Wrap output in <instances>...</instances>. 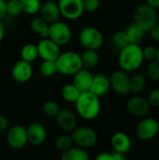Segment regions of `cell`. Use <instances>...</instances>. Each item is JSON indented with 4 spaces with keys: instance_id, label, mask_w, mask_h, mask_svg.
I'll use <instances>...</instances> for the list:
<instances>
[{
    "instance_id": "1",
    "label": "cell",
    "mask_w": 159,
    "mask_h": 160,
    "mask_svg": "<svg viewBox=\"0 0 159 160\" xmlns=\"http://www.w3.org/2000/svg\"><path fill=\"white\" fill-rule=\"evenodd\" d=\"M144 61L142 48L139 44H128L119 53L118 62L122 70L133 72L140 68Z\"/></svg>"
},
{
    "instance_id": "2",
    "label": "cell",
    "mask_w": 159,
    "mask_h": 160,
    "mask_svg": "<svg viewBox=\"0 0 159 160\" xmlns=\"http://www.w3.org/2000/svg\"><path fill=\"white\" fill-rule=\"evenodd\" d=\"M77 113L85 120H93L98 116L101 110L99 98L90 91L81 93L75 102Z\"/></svg>"
},
{
    "instance_id": "3",
    "label": "cell",
    "mask_w": 159,
    "mask_h": 160,
    "mask_svg": "<svg viewBox=\"0 0 159 160\" xmlns=\"http://www.w3.org/2000/svg\"><path fill=\"white\" fill-rule=\"evenodd\" d=\"M55 65L57 72L66 76H73L76 72L82 68L81 54L73 51L61 52L55 60Z\"/></svg>"
},
{
    "instance_id": "4",
    "label": "cell",
    "mask_w": 159,
    "mask_h": 160,
    "mask_svg": "<svg viewBox=\"0 0 159 160\" xmlns=\"http://www.w3.org/2000/svg\"><path fill=\"white\" fill-rule=\"evenodd\" d=\"M157 11L156 8L146 4L138 6L133 13V22L140 26L145 33L157 23Z\"/></svg>"
},
{
    "instance_id": "5",
    "label": "cell",
    "mask_w": 159,
    "mask_h": 160,
    "mask_svg": "<svg viewBox=\"0 0 159 160\" xmlns=\"http://www.w3.org/2000/svg\"><path fill=\"white\" fill-rule=\"evenodd\" d=\"M79 41L85 50L97 51L104 42L102 33L94 26H86L82 28L79 34Z\"/></svg>"
},
{
    "instance_id": "6",
    "label": "cell",
    "mask_w": 159,
    "mask_h": 160,
    "mask_svg": "<svg viewBox=\"0 0 159 160\" xmlns=\"http://www.w3.org/2000/svg\"><path fill=\"white\" fill-rule=\"evenodd\" d=\"M71 138L73 143L77 147L82 149H88L93 147L98 140L97 132L89 127L76 128L71 132Z\"/></svg>"
},
{
    "instance_id": "7",
    "label": "cell",
    "mask_w": 159,
    "mask_h": 160,
    "mask_svg": "<svg viewBox=\"0 0 159 160\" xmlns=\"http://www.w3.org/2000/svg\"><path fill=\"white\" fill-rule=\"evenodd\" d=\"M48 38L58 46H65L72 38V32L68 24L64 22L57 21L50 24Z\"/></svg>"
},
{
    "instance_id": "8",
    "label": "cell",
    "mask_w": 159,
    "mask_h": 160,
    "mask_svg": "<svg viewBox=\"0 0 159 160\" xmlns=\"http://www.w3.org/2000/svg\"><path fill=\"white\" fill-rule=\"evenodd\" d=\"M57 4L60 14L69 21L80 19L84 12L82 0H58Z\"/></svg>"
},
{
    "instance_id": "9",
    "label": "cell",
    "mask_w": 159,
    "mask_h": 160,
    "mask_svg": "<svg viewBox=\"0 0 159 160\" xmlns=\"http://www.w3.org/2000/svg\"><path fill=\"white\" fill-rule=\"evenodd\" d=\"M159 132V123L155 118L147 117L142 119L136 127V136L142 141H150Z\"/></svg>"
},
{
    "instance_id": "10",
    "label": "cell",
    "mask_w": 159,
    "mask_h": 160,
    "mask_svg": "<svg viewBox=\"0 0 159 160\" xmlns=\"http://www.w3.org/2000/svg\"><path fill=\"white\" fill-rule=\"evenodd\" d=\"M7 142L13 149L19 150L23 148L28 143L26 128L21 125L11 127L7 134Z\"/></svg>"
},
{
    "instance_id": "11",
    "label": "cell",
    "mask_w": 159,
    "mask_h": 160,
    "mask_svg": "<svg viewBox=\"0 0 159 160\" xmlns=\"http://www.w3.org/2000/svg\"><path fill=\"white\" fill-rule=\"evenodd\" d=\"M38 56L42 60L55 61L61 53L60 46L51 40L49 38H41L37 44Z\"/></svg>"
},
{
    "instance_id": "12",
    "label": "cell",
    "mask_w": 159,
    "mask_h": 160,
    "mask_svg": "<svg viewBox=\"0 0 159 160\" xmlns=\"http://www.w3.org/2000/svg\"><path fill=\"white\" fill-rule=\"evenodd\" d=\"M111 88L118 95L126 96L130 93L129 76L124 70H116L110 77Z\"/></svg>"
},
{
    "instance_id": "13",
    "label": "cell",
    "mask_w": 159,
    "mask_h": 160,
    "mask_svg": "<svg viewBox=\"0 0 159 160\" xmlns=\"http://www.w3.org/2000/svg\"><path fill=\"white\" fill-rule=\"evenodd\" d=\"M12 79L18 83H25L33 76L32 64L22 59L17 61L11 68Z\"/></svg>"
},
{
    "instance_id": "14",
    "label": "cell",
    "mask_w": 159,
    "mask_h": 160,
    "mask_svg": "<svg viewBox=\"0 0 159 160\" xmlns=\"http://www.w3.org/2000/svg\"><path fill=\"white\" fill-rule=\"evenodd\" d=\"M151 105L148 99L142 96H134L130 98L127 103V109L130 114L135 117H143L150 112Z\"/></svg>"
},
{
    "instance_id": "15",
    "label": "cell",
    "mask_w": 159,
    "mask_h": 160,
    "mask_svg": "<svg viewBox=\"0 0 159 160\" xmlns=\"http://www.w3.org/2000/svg\"><path fill=\"white\" fill-rule=\"evenodd\" d=\"M58 127L65 132H72L77 128V117L75 113L67 108H60L55 116Z\"/></svg>"
},
{
    "instance_id": "16",
    "label": "cell",
    "mask_w": 159,
    "mask_h": 160,
    "mask_svg": "<svg viewBox=\"0 0 159 160\" xmlns=\"http://www.w3.org/2000/svg\"><path fill=\"white\" fill-rule=\"evenodd\" d=\"M28 142L34 146H39L43 144L47 139V129L45 127L37 122L30 124L26 128Z\"/></svg>"
},
{
    "instance_id": "17",
    "label": "cell",
    "mask_w": 159,
    "mask_h": 160,
    "mask_svg": "<svg viewBox=\"0 0 159 160\" xmlns=\"http://www.w3.org/2000/svg\"><path fill=\"white\" fill-rule=\"evenodd\" d=\"M110 88V78L108 76L103 73H97L96 75H93V81L89 90L91 93L100 98L106 95L109 92Z\"/></svg>"
},
{
    "instance_id": "18",
    "label": "cell",
    "mask_w": 159,
    "mask_h": 160,
    "mask_svg": "<svg viewBox=\"0 0 159 160\" xmlns=\"http://www.w3.org/2000/svg\"><path fill=\"white\" fill-rule=\"evenodd\" d=\"M93 81V74L87 68H81L78 72L73 75L72 83L78 88L81 93L87 92L90 90Z\"/></svg>"
},
{
    "instance_id": "19",
    "label": "cell",
    "mask_w": 159,
    "mask_h": 160,
    "mask_svg": "<svg viewBox=\"0 0 159 160\" xmlns=\"http://www.w3.org/2000/svg\"><path fill=\"white\" fill-rule=\"evenodd\" d=\"M38 13L40 14V17L49 24L57 22L61 15L58 4L53 1H46L42 3Z\"/></svg>"
},
{
    "instance_id": "20",
    "label": "cell",
    "mask_w": 159,
    "mask_h": 160,
    "mask_svg": "<svg viewBox=\"0 0 159 160\" xmlns=\"http://www.w3.org/2000/svg\"><path fill=\"white\" fill-rule=\"evenodd\" d=\"M111 144L115 152L127 154L131 149V140L127 134L125 132H116L112 135L111 139Z\"/></svg>"
},
{
    "instance_id": "21",
    "label": "cell",
    "mask_w": 159,
    "mask_h": 160,
    "mask_svg": "<svg viewBox=\"0 0 159 160\" xmlns=\"http://www.w3.org/2000/svg\"><path fill=\"white\" fill-rule=\"evenodd\" d=\"M30 29L35 34L38 35L41 38H46L49 36L50 24L45 22L41 17H35L30 22Z\"/></svg>"
},
{
    "instance_id": "22",
    "label": "cell",
    "mask_w": 159,
    "mask_h": 160,
    "mask_svg": "<svg viewBox=\"0 0 159 160\" xmlns=\"http://www.w3.org/2000/svg\"><path fill=\"white\" fill-rule=\"evenodd\" d=\"M61 160H90V156L86 149L72 146L68 150L63 152Z\"/></svg>"
},
{
    "instance_id": "23",
    "label": "cell",
    "mask_w": 159,
    "mask_h": 160,
    "mask_svg": "<svg viewBox=\"0 0 159 160\" xmlns=\"http://www.w3.org/2000/svg\"><path fill=\"white\" fill-rule=\"evenodd\" d=\"M125 32L128 38L129 43H131V44H139L140 45V43L142 41V39L144 38V36H145V32L134 22L129 24L127 27V29L125 30Z\"/></svg>"
},
{
    "instance_id": "24",
    "label": "cell",
    "mask_w": 159,
    "mask_h": 160,
    "mask_svg": "<svg viewBox=\"0 0 159 160\" xmlns=\"http://www.w3.org/2000/svg\"><path fill=\"white\" fill-rule=\"evenodd\" d=\"M81 59H82V68L91 69L98 64L99 55H98L97 51L85 50L81 54Z\"/></svg>"
},
{
    "instance_id": "25",
    "label": "cell",
    "mask_w": 159,
    "mask_h": 160,
    "mask_svg": "<svg viewBox=\"0 0 159 160\" xmlns=\"http://www.w3.org/2000/svg\"><path fill=\"white\" fill-rule=\"evenodd\" d=\"M130 92L134 94L141 93L146 86V78L141 73H135L129 77Z\"/></svg>"
},
{
    "instance_id": "26",
    "label": "cell",
    "mask_w": 159,
    "mask_h": 160,
    "mask_svg": "<svg viewBox=\"0 0 159 160\" xmlns=\"http://www.w3.org/2000/svg\"><path fill=\"white\" fill-rule=\"evenodd\" d=\"M61 95H62V98L67 102L75 103L77 101V99L79 98L81 92L78 90V88L73 83H68V84H66L62 88Z\"/></svg>"
},
{
    "instance_id": "27",
    "label": "cell",
    "mask_w": 159,
    "mask_h": 160,
    "mask_svg": "<svg viewBox=\"0 0 159 160\" xmlns=\"http://www.w3.org/2000/svg\"><path fill=\"white\" fill-rule=\"evenodd\" d=\"M37 57H38V52H37V48L36 44L27 43L22 48V50H21V58L22 60L32 64L34 61L37 60Z\"/></svg>"
},
{
    "instance_id": "28",
    "label": "cell",
    "mask_w": 159,
    "mask_h": 160,
    "mask_svg": "<svg viewBox=\"0 0 159 160\" xmlns=\"http://www.w3.org/2000/svg\"><path fill=\"white\" fill-rule=\"evenodd\" d=\"M22 12L27 15H36L39 12L41 8L40 0H20Z\"/></svg>"
},
{
    "instance_id": "29",
    "label": "cell",
    "mask_w": 159,
    "mask_h": 160,
    "mask_svg": "<svg viewBox=\"0 0 159 160\" xmlns=\"http://www.w3.org/2000/svg\"><path fill=\"white\" fill-rule=\"evenodd\" d=\"M73 144L74 143H73L71 135H68V134H62V135L58 136L54 142V145H55L56 149L61 152H65V151L68 150L69 148H71L73 146Z\"/></svg>"
},
{
    "instance_id": "30",
    "label": "cell",
    "mask_w": 159,
    "mask_h": 160,
    "mask_svg": "<svg viewBox=\"0 0 159 160\" xmlns=\"http://www.w3.org/2000/svg\"><path fill=\"white\" fill-rule=\"evenodd\" d=\"M129 43L128 38L125 31H117L112 36V45L115 49L121 51L125 47H127Z\"/></svg>"
},
{
    "instance_id": "31",
    "label": "cell",
    "mask_w": 159,
    "mask_h": 160,
    "mask_svg": "<svg viewBox=\"0 0 159 160\" xmlns=\"http://www.w3.org/2000/svg\"><path fill=\"white\" fill-rule=\"evenodd\" d=\"M39 71L43 77L50 78L54 76L57 73V68L55 65V61L43 60L39 67Z\"/></svg>"
},
{
    "instance_id": "32",
    "label": "cell",
    "mask_w": 159,
    "mask_h": 160,
    "mask_svg": "<svg viewBox=\"0 0 159 160\" xmlns=\"http://www.w3.org/2000/svg\"><path fill=\"white\" fill-rule=\"evenodd\" d=\"M22 13V8L20 0H10L7 2V15L17 17Z\"/></svg>"
},
{
    "instance_id": "33",
    "label": "cell",
    "mask_w": 159,
    "mask_h": 160,
    "mask_svg": "<svg viewBox=\"0 0 159 160\" xmlns=\"http://www.w3.org/2000/svg\"><path fill=\"white\" fill-rule=\"evenodd\" d=\"M60 110L59 105L52 100L46 101L42 106V112L43 113L48 117H55Z\"/></svg>"
},
{
    "instance_id": "34",
    "label": "cell",
    "mask_w": 159,
    "mask_h": 160,
    "mask_svg": "<svg viewBox=\"0 0 159 160\" xmlns=\"http://www.w3.org/2000/svg\"><path fill=\"white\" fill-rule=\"evenodd\" d=\"M147 76L154 82L159 81V62L157 60L150 61L147 67Z\"/></svg>"
},
{
    "instance_id": "35",
    "label": "cell",
    "mask_w": 159,
    "mask_h": 160,
    "mask_svg": "<svg viewBox=\"0 0 159 160\" xmlns=\"http://www.w3.org/2000/svg\"><path fill=\"white\" fill-rule=\"evenodd\" d=\"M84 11L87 12H95L97 11L101 5L100 0H82Z\"/></svg>"
},
{
    "instance_id": "36",
    "label": "cell",
    "mask_w": 159,
    "mask_h": 160,
    "mask_svg": "<svg viewBox=\"0 0 159 160\" xmlns=\"http://www.w3.org/2000/svg\"><path fill=\"white\" fill-rule=\"evenodd\" d=\"M142 53H143L144 59L149 60V61L156 60L157 48L154 47V46H147V47H145V48L142 49Z\"/></svg>"
},
{
    "instance_id": "37",
    "label": "cell",
    "mask_w": 159,
    "mask_h": 160,
    "mask_svg": "<svg viewBox=\"0 0 159 160\" xmlns=\"http://www.w3.org/2000/svg\"><path fill=\"white\" fill-rule=\"evenodd\" d=\"M147 99L151 106L159 107V89H154L151 91Z\"/></svg>"
},
{
    "instance_id": "38",
    "label": "cell",
    "mask_w": 159,
    "mask_h": 160,
    "mask_svg": "<svg viewBox=\"0 0 159 160\" xmlns=\"http://www.w3.org/2000/svg\"><path fill=\"white\" fill-rule=\"evenodd\" d=\"M149 33H150V36L153 40L159 42V24L157 23L154 27H152V29L149 31Z\"/></svg>"
},
{
    "instance_id": "39",
    "label": "cell",
    "mask_w": 159,
    "mask_h": 160,
    "mask_svg": "<svg viewBox=\"0 0 159 160\" xmlns=\"http://www.w3.org/2000/svg\"><path fill=\"white\" fill-rule=\"evenodd\" d=\"M7 16V2L5 0H0V21H2Z\"/></svg>"
},
{
    "instance_id": "40",
    "label": "cell",
    "mask_w": 159,
    "mask_h": 160,
    "mask_svg": "<svg viewBox=\"0 0 159 160\" xmlns=\"http://www.w3.org/2000/svg\"><path fill=\"white\" fill-rule=\"evenodd\" d=\"M95 160H113V158H112V153L103 152V153H100L99 155H97Z\"/></svg>"
},
{
    "instance_id": "41",
    "label": "cell",
    "mask_w": 159,
    "mask_h": 160,
    "mask_svg": "<svg viewBox=\"0 0 159 160\" xmlns=\"http://www.w3.org/2000/svg\"><path fill=\"white\" fill-rule=\"evenodd\" d=\"M7 125H8V123H7V118L4 115L0 114V133H2V132L7 130Z\"/></svg>"
},
{
    "instance_id": "42",
    "label": "cell",
    "mask_w": 159,
    "mask_h": 160,
    "mask_svg": "<svg viewBox=\"0 0 159 160\" xmlns=\"http://www.w3.org/2000/svg\"><path fill=\"white\" fill-rule=\"evenodd\" d=\"M112 155L113 160H127V158H126V154L113 151V152H112Z\"/></svg>"
},
{
    "instance_id": "43",
    "label": "cell",
    "mask_w": 159,
    "mask_h": 160,
    "mask_svg": "<svg viewBox=\"0 0 159 160\" xmlns=\"http://www.w3.org/2000/svg\"><path fill=\"white\" fill-rule=\"evenodd\" d=\"M146 1H147V4L151 6L152 8L156 9L159 8V0H146Z\"/></svg>"
},
{
    "instance_id": "44",
    "label": "cell",
    "mask_w": 159,
    "mask_h": 160,
    "mask_svg": "<svg viewBox=\"0 0 159 160\" xmlns=\"http://www.w3.org/2000/svg\"><path fill=\"white\" fill-rule=\"evenodd\" d=\"M5 37V25L2 22V21H0V42L3 40Z\"/></svg>"
},
{
    "instance_id": "45",
    "label": "cell",
    "mask_w": 159,
    "mask_h": 160,
    "mask_svg": "<svg viewBox=\"0 0 159 160\" xmlns=\"http://www.w3.org/2000/svg\"><path fill=\"white\" fill-rule=\"evenodd\" d=\"M156 60L159 62V47L157 48V56H156Z\"/></svg>"
},
{
    "instance_id": "46",
    "label": "cell",
    "mask_w": 159,
    "mask_h": 160,
    "mask_svg": "<svg viewBox=\"0 0 159 160\" xmlns=\"http://www.w3.org/2000/svg\"><path fill=\"white\" fill-rule=\"evenodd\" d=\"M157 24H159V15L158 17H157Z\"/></svg>"
},
{
    "instance_id": "47",
    "label": "cell",
    "mask_w": 159,
    "mask_h": 160,
    "mask_svg": "<svg viewBox=\"0 0 159 160\" xmlns=\"http://www.w3.org/2000/svg\"><path fill=\"white\" fill-rule=\"evenodd\" d=\"M1 56H2V55H1V51H0V60H1Z\"/></svg>"
},
{
    "instance_id": "48",
    "label": "cell",
    "mask_w": 159,
    "mask_h": 160,
    "mask_svg": "<svg viewBox=\"0 0 159 160\" xmlns=\"http://www.w3.org/2000/svg\"><path fill=\"white\" fill-rule=\"evenodd\" d=\"M5 1H6V2H7V1H10V0H5Z\"/></svg>"
}]
</instances>
